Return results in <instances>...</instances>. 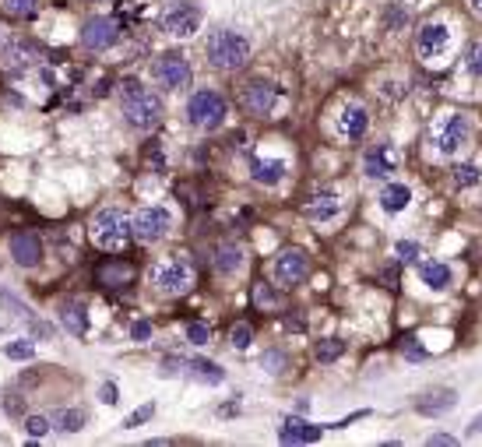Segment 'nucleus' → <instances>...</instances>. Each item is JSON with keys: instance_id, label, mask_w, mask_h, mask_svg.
I'll return each instance as SVG.
<instances>
[{"instance_id": "36", "label": "nucleus", "mask_w": 482, "mask_h": 447, "mask_svg": "<svg viewBox=\"0 0 482 447\" xmlns=\"http://www.w3.org/2000/svg\"><path fill=\"white\" fill-rule=\"evenodd\" d=\"M25 430H28V437H46L50 419H46V415H28V419H25Z\"/></svg>"}, {"instance_id": "24", "label": "nucleus", "mask_w": 482, "mask_h": 447, "mask_svg": "<svg viewBox=\"0 0 482 447\" xmlns=\"http://www.w3.org/2000/svg\"><path fill=\"white\" fill-rule=\"evenodd\" d=\"M408 201H412V190L405 187V184H387L384 190H380V208L387 215H398V212H405L408 208Z\"/></svg>"}, {"instance_id": "28", "label": "nucleus", "mask_w": 482, "mask_h": 447, "mask_svg": "<svg viewBox=\"0 0 482 447\" xmlns=\"http://www.w3.org/2000/svg\"><path fill=\"white\" fill-rule=\"evenodd\" d=\"M56 430H64V433H78L81 426H85V412L81 408H60V412H53V419H50Z\"/></svg>"}, {"instance_id": "38", "label": "nucleus", "mask_w": 482, "mask_h": 447, "mask_svg": "<svg viewBox=\"0 0 482 447\" xmlns=\"http://www.w3.org/2000/svg\"><path fill=\"white\" fill-rule=\"evenodd\" d=\"M395 254H398L402 261H419V243H408V240H402V243L395 247Z\"/></svg>"}, {"instance_id": "16", "label": "nucleus", "mask_w": 482, "mask_h": 447, "mask_svg": "<svg viewBox=\"0 0 482 447\" xmlns=\"http://www.w3.org/2000/svg\"><path fill=\"white\" fill-rule=\"evenodd\" d=\"M8 247H11V257H14L18 268H36L43 261V240H39L36 232H28V229L14 232Z\"/></svg>"}, {"instance_id": "23", "label": "nucleus", "mask_w": 482, "mask_h": 447, "mask_svg": "<svg viewBox=\"0 0 482 447\" xmlns=\"http://www.w3.org/2000/svg\"><path fill=\"white\" fill-rule=\"evenodd\" d=\"M60 324H64L74 338L88 335V310H85V303H78V300L64 303V307H60Z\"/></svg>"}, {"instance_id": "25", "label": "nucleus", "mask_w": 482, "mask_h": 447, "mask_svg": "<svg viewBox=\"0 0 482 447\" xmlns=\"http://www.w3.org/2000/svg\"><path fill=\"white\" fill-rule=\"evenodd\" d=\"M419 279H423V285H430L433 292H443L450 285V268L440 264V261H423L419 264Z\"/></svg>"}, {"instance_id": "40", "label": "nucleus", "mask_w": 482, "mask_h": 447, "mask_svg": "<svg viewBox=\"0 0 482 447\" xmlns=\"http://www.w3.org/2000/svg\"><path fill=\"white\" fill-rule=\"evenodd\" d=\"M285 363H289V360H285L282 352H267V356H264V367H267L271 373H282V367H285Z\"/></svg>"}, {"instance_id": "17", "label": "nucleus", "mask_w": 482, "mask_h": 447, "mask_svg": "<svg viewBox=\"0 0 482 447\" xmlns=\"http://www.w3.org/2000/svg\"><path fill=\"white\" fill-rule=\"evenodd\" d=\"M134 275H138V268H134L131 261H116V257H109V261H102V264L96 268V282H99L102 289L131 285V282H134Z\"/></svg>"}, {"instance_id": "1", "label": "nucleus", "mask_w": 482, "mask_h": 447, "mask_svg": "<svg viewBox=\"0 0 482 447\" xmlns=\"http://www.w3.org/2000/svg\"><path fill=\"white\" fill-rule=\"evenodd\" d=\"M468 141H472V120L461 109L440 113L433 120V127H430V144H433V152L443 155V159H454L458 152H465Z\"/></svg>"}, {"instance_id": "34", "label": "nucleus", "mask_w": 482, "mask_h": 447, "mask_svg": "<svg viewBox=\"0 0 482 447\" xmlns=\"http://www.w3.org/2000/svg\"><path fill=\"white\" fill-rule=\"evenodd\" d=\"M250 338H254V327H250L247 320L232 327V345H236V349H247V345H250Z\"/></svg>"}, {"instance_id": "5", "label": "nucleus", "mask_w": 482, "mask_h": 447, "mask_svg": "<svg viewBox=\"0 0 482 447\" xmlns=\"http://www.w3.org/2000/svg\"><path fill=\"white\" fill-rule=\"evenodd\" d=\"M450 39H454V32H450V25L443 18H433L426 25H419V32H415V53H419V61L440 64V56L450 50Z\"/></svg>"}, {"instance_id": "6", "label": "nucleus", "mask_w": 482, "mask_h": 447, "mask_svg": "<svg viewBox=\"0 0 482 447\" xmlns=\"http://www.w3.org/2000/svg\"><path fill=\"white\" fill-rule=\"evenodd\" d=\"M222 116H226V99L219 92H212V88H201V92H194L187 99V120L194 127H219L222 124Z\"/></svg>"}, {"instance_id": "37", "label": "nucleus", "mask_w": 482, "mask_h": 447, "mask_svg": "<svg viewBox=\"0 0 482 447\" xmlns=\"http://www.w3.org/2000/svg\"><path fill=\"white\" fill-rule=\"evenodd\" d=\"M36 4H39V0H4V8H8L11 14H32Z\"/></svg>"}, {"instance_id": "45", "label": "nucleus", "mask_w": 482, "mask_h": 447, "mask_svg": "<svg viewBox=\"0 0 482 447\" xmlns=\"http://www.w3.org/2000/svg\"><path fill=\"white\" fill-rule=\"evenodd\" d=\"M116 395H120V391H116V384H102V391H99V398H102L106 405H116Z\"/></svg>"}, {"instance_id": "13", "label": "nucleus", "mask_w": 482, "mask_h": 447, "mask_svg": "<svg viewBox=\"0 0 482 447\" xmlns=\"http://www.w3.org/2000/svg\"><path fill=\"white\" fill-rule=\"evenodd\" d=\"M335 131L345 144H359L366 138L370 131V109L363 102H349L342 113H338V120H335Z\"/></svg>"}, {"instance_id": "4", "label": "nucleus", "mask_w": 482, "mask_h": 447, "mask_svg": "<svg viewBox=\"0 0 482 447\" xmlns=\"http://www.w3.org/2000/svg\"><path fill=\"white\" fill-rule=\"evenodd\" d=\"M92 232V243L102 250H124V243L131 240V219L120 212V208H102L88 226Z\"/></svg>"}, {"instance_id": "48", "label": "nucleus", "mask_w": 482, "mask_h": 447, "mask_svg": "<svg viewBox=\"0 0 482 447\" xmlns=\"http://www.w3.org/2000/svg\"><path fill=\"white\" fill-rule=\"evenodd\" d=\"M4 408H8L11 415H21V398H8V402H4Z\"/></svg>"}, {"instance_id": "22", "label": "nucleus", "mask_w": 482, "mask_h": 447, "mask_svg": "<svg viewBox=\"0 0 482 447\" xmlns=\"http://www.w3.org/2000/svg\"><path fill=\"white\" fill-rule=\"evenodd\" d=\"M32 61H36L32 46L21 43V39H11V43H4V50H0V64H4L8 71H25Z\"/></svg>"}, {"instance_id": "26", "label": "nucleus", "mask_w": 482, "mask_h": 447, "mask_svg": "<svg viewBox=\"0 0 482 447\" xmlns=\"http://www.w3.org/2000/svg\"><path fill=\"white\" fill-rule=\"evenodd\" d=\"M243 268V247L239 243H222L215 250V272L219 275H236Z\"/></svg>"}, {"instance_id": "49", "label": "nucleus", "mask_w": 482, "mask_h": 447, "mask_svg": "<svg viewBox=\"0 0 482 447\" xmlns=\"http://www.w3.org/2000/svg\"><path fill=\"white\" fill-rule=\"evenodd\" d=\"M475 433H482V412H479L475 419L468 423V437H475Z\"/></svg>"}, {"instance_id": "2", "label": "nucleus", "mask_w": 482, "mask_h": 447, "mask_svg": "<svg viewBox=\"0 0 482 447\" xmlns=\"http://www.w3.org/2000/svg\"><path fill=\"white\" fill-rule=\"evenodd\" d=\"M120 99H124V116H127L131 127L152 131V127L162 124L166 106H162V99L155 92L141 88V81H124V92H120Z\"/></svg>"}, {"instance_id": "7", "label": "nucleus", "mask_w": 482, "mask_h": 447, "mask_svg": "<svg viewBox=\"0 0 482 447\" xmlns=\"http://www.w3.org/2000/svg\"><path fill=\"white\" fill-rule=\"evenodd\" d=\"M307 272H310V257H307V250H299V247H285V250H278L275 254V261H271V275H275V282L278 285H299L307 279Z\"/></svg>"}, {"instance_id": "41", "label": "nucleus", "mask_w": 482, "mask_h": 447, "mask_svg": "<svg viewBox=\"0 0 482 447\" xmlns=\"http://www.w3.org/2000/svg\"><path fill=\"white\" fill-rule=\"evenodd\" d=\"M148 335H152V324H148V320H134L131 338H134V342H148Z\"/></svg>"}, {"instance_id": "43", "label": "nucleus", "mask_w": 482, "mask_h": 447, "mask_svg": "<svg viewBox=\"0 0 482 447\" xmlns=\"http://www.w3.org/2000/svg\"><path fill=\"white\" fill-rule=\"evenodd\" d=\"M179 367H187V360H179V356H169V360H162V377L179 373Z\"/></svg>"}, {"instance_id": "20", "label": "nucleus", "mask_w": 482, "mask_h": 447, "mask_svg": "<svg viewBox=\"0 0 482 447\" xmlns=\"http://www.w3.org/2000/svg\"><path fill=\"white\" fill-rule=\"evenodd\" d=\"M320 433H324V426H314L307 419H299V415H289V419L278 426L282 444H314V440H320Z\"/></svg>"}, {"instance_id": "3", "label": "nucleus", "mask_w": 482, "mask_h": 447, "mask_svg": "<svg viewBox=\"0 0 482 447\" xmlns=\"http://www.w3.org/2000/svg\"><path fill=\"white\" fill-rule=\"evenodd\" d=\"M250 61V39L232 32V28H222L208 39V64L215 71H239Z\"/></svg>"}, {"instance_id": "14", "label": "nucleus", "mask_w": 482, "mask_h": 447, "mask_svg": "<svg viewBox=\"0 0 482 447\" xmlns=\"http://www.w3.org/2000/svg\"><path fill=\"white\" fill-rule=\"evenodd\" d=\"M398 162H402L398 148L391 141H384V144H373L370 152L363 155V173L370 176V180H384V176H391L398 169Z\"/></svg>"}, {"instance_id": "33", "label": "nucleus", "mask_w": 482, "mask_h": 447, "mask_svg": "<svg viewBox=\"0 0 482 447\" xmlns=\"http://www.w3.org/2000/svg\"><path fill=\"white\" fill-rule=\"evenodd\" d=\"M152 415H155V405L148 402V405H141L138 412H131V415H127V419H124V426H127V430H134V426L148 423V419H152Z\"/></svg>"}, {"instance_id": "32", "label": "nucleus", "mask_w": 482, "mask_h": 447, "mask_svg": "<svg viewBox=\"0 0 482 447\" xmlns=\"http://www.w3.org/2000/svg\"><path fill=\"white\" fill-rule=\"evenodd\" d=\"M4 352H8V360H32V356H36V345H32V342H11Z\"/></svg>"}, {"instance_id": "46", "label": "nucleus", "mask_w": 482, "mask_h": 447, "mask_svg": "<svg viewBox=\"0 0 482 447\" xmlns=\"http://www.w3.org/2000/svg\"><path fill=\"white\" fill-rule=\"evenodd\" d=\"M430 444H433V447H454L458 440L450 437V433H433V437H430Z\"/></svg>"}, {"instance_id": "42", "label": "nucleus", "mask_w": 482, "mask_h": 447, "mask_svg": "<svg viewBox=\"0 0 482 447\" xmlns=\"http://www.w3.org/2000/svg\"><path fill=\"white\" fill-rule=\"evenodd\" d=\"M402 349H405V360H412V363H415V360H426V349H423V345H412V338H405Z\"/></svg>"}, {"instance_id": "39", "label": "nucleus", "mask_w": 482, "mask_h": 447, "mask_svg": "<svg viewBox=\"0 0 482 447\" xmlns=\"http://www.w3.org/2000/svg\"><path fill=\"white\" fill-rule=\"evenodd\" d=\"M0 303H4V307H11L18 317H28V307H25V303H18L14 296H11V292H4V289H0Z\"/></svg>"}, {"instance_id": "18", "label": "nucleus", "mask_w": 482, "mask_h": 447, "mask_svg": "<svg viewBox=\"0 0 482 447\" xmlns=\"http://www.w3.org/2000/svg\"><path fill=\"white\" fill-rule=\"evenodd\" d=\"M338 212H342V201H338L335 190H317V194L307 197V204H303V215H307L310 222H331Z\"/></svg>"}, {"instance_id": "12", "label": "nucleus", "mask_w": 482, "mask_h": 447, "mask_svg": "<svg viewBox=\"0 0 482 447\" xmlns=\"http://www.w3.org/2000/svg\"><path fill=\"white\" fill-rule=\"evenodd\" d=\"M116 39H120V25H116L113 18L96 14V18H88V21L81 25V46L92 50V53H102V50L116 46Z\"/></svg>"}, {"instance_id": "8", "label": "nucleus", "mask_w": 482, "mask_h": 447, "mask_svg": "<svg viewBox=\"0 0 482 447\" xmlns=\"http://www.w3.org/2000/svg\"><path fill=\"white\" fill-rule=\"evenodd\" d=\"M169 226H173V215L166 212V208L152 204V208H141V212L131 219V236H138L141 243H155L169 232Z\"/></svg>"}, {"instance_id": "47", "label": "nucleus", "mask_w": 482, "mask_h": 447, "mask_svg": "<svg viewBox=\"0 0 482 447\" xmlns=\"http://www.w3.org/2000/svg\"><path fill=\"white\" fill-rule=\"evenodd\" d=\"M380 92H384L387 99H398V96H402V88H398V85H391V81H384V88H380Z\"/></svg>"}, {"instance_id": "21", "label": "nucleus", "mask_w": 482, "mask_h": 447, "mask_svg": "<svg viewBox=\"0 0 482 447\" xmlns=\"http://www.w3.org/2000/svg\"><path fill=\"white\" fill-rule=\"evenodd\" d=\"M250 180L261 187H278L285 180V162L282 159H250Z\"/></svg>"}, {"instance_id": "19", "label": "nucleus", "mask_w": 482, "mask_h": 447, "mask_svg": "<svg viewBox=\"0 0 482 447\" xmlns=\"http://www.w3.org/2000/svg\"><path fill=\"white\" fill-rule=\"evenodd\" d=\"M454 405H458V391H450V387H430L426 395H419L415 412L419 415H443Z\"/></svg>"}, {"instance_id": "50", "label": "nucleus", "mask_w": 482, "mask_h": 447, "mask_svg": "<svg viewBox=\"0 0 482 447\" xmlns=\"http://www.w3.org/2000/svg\"><path fill=\"white\" fill-rule=\"evenodd\" d=\"M468 8H472V11H479V14H482V0H468Z\"/></svg>"}, {"instance_id": "35", "label": "nucleus", "mask_w": 482, "mask_h": 447, "mask_svg": "<svg viewBox=\"0 0 482 447\" xmlns=\"http://www.w3.org/2000/svg\"><path fill=\"white\" fill-rule=\"evenodd\" d=\"M187 338H190L194 345H204L208 338H212V331H208V324H201V320H190V324H187Z\"/></svg>"}, {"instance_id": "29", "label": "nucleus", "mask_w": 482, "mask_h": 447, "mask_svg": "<svg viewBox=\"0 0 482 447\" xmlns=\"http://www.w3.org/2000/svg\"><path fill=\"white\" fill-rule=\"evenodd\" d=\"M450 180H454V187H475L479 180H482V169H479V162H458L454 166V173H450Z\"/></svg>"}, {"instance_id": "11", "label": "nucleus", "mask_w": 482, "mask_h": 447, "mask_svg": "<svg viewBox=\"0 0 482 447\" xmlns=\"http://www.w3.org/2000/svg\"><path fill=\"white\" fill-rule=\"evenodd\" d=\"M239 102H243V109L254 113V116H267L278 102V85H271L264 78H254V81H247L243 88H239Z\"/></svg>"}, {"instance_id": "27", "label": "nucleus", "mask_w": 482, "mask_h": 447, "mask_svg": "<svg viewBox=\"0 0 482 447\" xmlns=\"http://www.w3.org/2000/svg\"><path fill=\"white\" fill-rule=\"evenodd\" d=\"M187 373H190L194 380H201V384H222V380H226L222 367H215L212 360H190V363H187Z\"/></svg>"}, {"instance_id": "15", "label": "nucleus", "mask_w": 482, "mask_h": 447, "mask_svg": "<svg viewBox=\"0 0 482 447\" xmlns=\"http://www.w3.org/2000/svg\"><path fill=\"white\" fill-rule=\"evenodd\" d=\"M152 71H155V78L166 85V88H179V85H187L190 81V64H187V56L184 53H162L159 61L152 64Z\"/></svg>"}, {"instance_id": "31", "label": "nucleus", "mask_w": 482, "mask_h": 447, "mask_svg": "<svg viewBox=\"0 0 482 447\" xmlns=\"http://www.w3.org/2000/svg\"><path fill=\"white\" fill-rule=\"evenodd\" d=\"M465 71H468L472 78H482V43H472V46L465 50Z\"/></svg>"}, {"instance_id": "9", "label": "nucleus", "mask_w": 482, "mask_h": 447, "mask_svg": "<svg viewBox=\"0 0 482 447\" xmlns=\"http://www.w3.org/2000/svg\"><path fill=\"white\" fill-rule=\"evenodd\" d=\"M201 8L194 4V0H176V4L162 14V28L169 36H176V39H187V36H194L197 28H201Z\"/></svg>"}, {"instance_id": "30", "label": "nucleus", "mask_w": 482, "mask_h": 447, "mask_svg": "<svg viewBox=\"0 0 482 447\" xmlns=\"http://www.w3.org/2000/svg\"><path fill=\"white\" fill-rule=\"evenodd\" d=\"M342 352H345V342H335V338L317 342V360H320V363H335Z\"/></svg>"}, {"instance_id": "44", "label": "nucleus", "mask_w": 482, "mask_h": 447, "mask_svg": "<svg viewBox=\"0 0 482 447\" xmlns=\"http://www.w3.org/2000/svg\"><path fill=\"white\" fill-rule=\"evenodd\" d=\"M384 21H387V28H398V25H405V11H402V8L387 11V14H384Z\"/></svg>"}, {"instance_id": "10", "label": "nucleus", "mask_w": 482, "mask_h": 447, "mask_svg": "<svg viewBox=\"0 0 482 447\" xmlns=\"http://www.w3.org/2000/svg\"><path fill=\"white\" fill-rule=\"evenodd\" d=\"M194 285V268L187 261H162L155 268V289L162 296H179Z\"/></svg>"}]
</instances>
